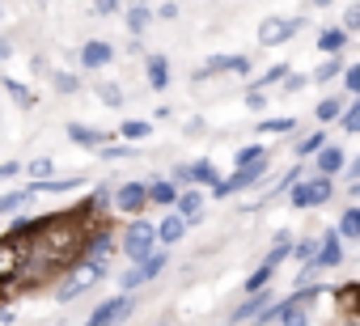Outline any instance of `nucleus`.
Listing matches in <instances>:
<instances>
[{"label": "nucleus", "instance_id": "obj_1", "mask_svg": "<svg viewBox=\"0 0 360 326\" xmlns=\"http://www.w3.org/2000/svg\"><path fill=\"white\" fill-rule=\"evenodd\" d=\"M26 267H30V246L18 237H0V305L9 301V292H22Z\"/></svg>", "mask_w": 360, "mask_h": 326}, {"label": "nucleus", "instance_id": "obj_2", "mask_svg": "<svg viewBox=\"0 0 360 326\" xmlns=\"http://www.w3.org/2000/svg\"><path fill=\"white\" fill-rule=\"evenodd\" d=\"M106 275V259H81V263H72L64 275H60V284H56V301L60 305H72L81 292H89L98 280Z\"/></svg>", "mask_w": 360, "mask_h": 326}, {"label": "nucleus", "instance_id": "obj_3", "mask_svg": "<svg viewBox=\"0 0 360 326\" xmlns=\"http://www.w3.org/2000/svg\"><path fill=\"white\" fill-rule=\"evenodd\" d=\"M119 250H123L131 263H140L144 254H153V250H157V225H153V221H144V216H131V221H127V229H119Z\"/></svg>", "mask_w": 360, "mask_h": 326}, {"label": "nucleus", "instance_id": "obj_4", "mask_svg": "<svg viewBox=\"0 0 360 326\" xmlns=\"http://www.w3.org/2000/svg\"><path fill=\"white\" fill-rule=\"evenodd\" d=\"M330 200V178H297L292 187H288V204L292 208H322Z\"/></svg>", "mask_w": 360, "mask_h": 326}, {"label": "nucleus", "instance_id": "obj_5", "mask_svg": "<svg viewBox=\"0 0 360 326\" xmlns=\"http://www.w3.org/2000/svg\"><path fill=\"white\" fill-rule=\"evenodd\" d=\"M131 309H136V296H131V292H119V296L102 301V305L89 313L85 326H123V322L131 318Z\"/></svg>", "mask_w": 360, "mask_h": 326}, {"label": "nucleus", "instance_id": "obj_6", "mask_svg": "<svg viewBox=\"0 0 360 326\" xmlns=\"http://www.w3.org/2000/svg\"><path fill=\"white\" fill-rule=\"evenodd\" d=\"M271 166H267V157H259V161H246L242 170H233V178H225V183H217L212 187V200H225V195H233V191H246V187H255L263 174H267Z\"/></svg>", "mask_w": 360, "mask_h": 326}, {"label": "nucleus", "instance_id": "obj_7", "mask_svg": "<svg viewBox=\"0 0 360 326\" xmlns=\"http://www.w3.org/2000/svg\"><path fill=\"white\" fill-rule=\"evenodd\" d=\"M144 208H148V183H123V187H115V195H110V212L140 216Z\"/></svg>", "mask_w": 360, "mask_h": 326}, {"label": "nucleus", "instance_id": "obj_8", "mask_svg": "<svg viewBox=\"0 0 360 326\" xmlns=\"http://www.w3.org/2000/svg\"><path fill=\"white\" fill-rule=\"evenodd\" d=\"M301 26H305L301 18H267V22L259 26V43H263V47H280V43H288Z\"/></svg>", "mask_w": 360, "mask_h": 326}, {"label": "nucleus", "instance_id": "obj_9", "mask_svg": "<svg viewBox=\"0 0 360 326\" xmlns=\"http://www.w3.org/2000/svg\"><path fill=\"white\" fill-rule=\"evenodd\" d=\"M51 216H56V212H43V216H9V229H5V237H18V242H34L39 233H47Z\"/></svg>", "mask_w": 360, "mask_h": 326}, {"label": "nucleus", "instance_id": "obj_10", "mask_svg": "<svg viewBox=\"0 0 360 326\" xmlns=\"http://www.w3.org/2000/svg\"><path fill=\"white\" fill-rule=\"evenodd\" d=\"M217 72H233V77H250V60L246 56H212L200 72H195V81H208V77H217Z\"/></svg>", "mask_w": 360, "mask_h": 326}, {"label": "nucleus", "instance_id": "obj_11", "mask_svg": "<svg viewBox=\"0 0 360 326\" xmlns=\"http://www.w3.org/2000/svg\"><path fill=\"white\" fill-rule=\"evenodd\" d=\"M64 131H68V140H72L77 148H94V152H98L102 144H110V136H115V131H102V127H89V123H81V119H72V123H68Z\"/></svg>", "mask_w": 360, "mask_h": 326}, {"label": "nucleus", "instance_id": "obj_12", "mask_svg": "<svg viewBox=\"0 0 360 326\" xmlns=\"http://www.w3.org/2000/svg\"><path fill=\"white\" fill-rule=\"evenodd\" d=\"M77 60H81V68H94V72H98V68H106V64L115 60V47H110L106 39H89V43L77 51Z\"/></svg>", "mask_w": 360, "mask_h": 326}, {"label": "nucleus", "instance_id": "obj_13", "mask_svg": "<svg viewBox=\"0 0 360 326\" xmlns=\"http://www.w3.org/2000/svg\"><path fill=\"white\" fill-rule=\"evenodd\" d=\"M174 212L183 216L187 225H191V221H200V216H204V187H187V191H178Z\"/></svg>", "mask_w": 360, "mask_h": 326}, {"label": "nucleus", "instance_id": "obj_14", "mask_svg": "<svg viewBox=\"0 0 360 326\" xmlns=\"http://www.w3.org/2000/svg\"><path fill=\"white\" fill-rule=\"evenodd\" d=\"M314 157H318V174H322V178H330V174H343V166H347L343 148H335V144H322Z\"/></svg>", "mask_w": 360, "mask_h": 326}, {"label": "nucleus", "instance_id": "obj_15", "mask_svg": "<svg viewBox=\"0 0 360 326\" xmlns=\"http://www.w3.org/2000/svg\"><path fill=\"white\" fill-rule=\"evenodd\" d=\"M30 200H34V191H30V187H13V191H0V216H22Z\"/></svg>", "mask_w": 360, "mask_h": 326}, {"label": "nucleus", "instance_id": "obj_16", "mask_svg": "<svg viewBox=\"0 0 360 326\" xmlns=\"http://www.w3.org/2000/svg\"><path fill=\"white\" fill-rule=\"evenodd\" d=\"M123 22H127V30H131V39H140L148 26H153V9L144 5V0H131L127 5V13H123Z\"/></svg>", "mask_w": 360, "mask_h": 326}, {"label": "nucleus", "instance_id": "obj_17", "mask_svg": "<svg viewBox=\"0 0 360 326\" xmlns=\"http://www.w3.org/2000/svg\"><path fill=\"white\" fill-rule=\"evenodd\" d=\"M339 259H343V246H339V233H326V237L318 242V254H314L309 263H314V267L322 271V267H335Z\"/></svg>", "mask_w": 360, "mask_h": 326}, {"label": "nucleus", "instance_id": "obj_18", "mask_svg": "<svg viewBox=\"0 0 360 326\" xmlns=\"http://www.w3.org/2000/svg\"><path fill=\"white\" fill-rule=\"evenodd\" d=\"M267 305H271V292H267V288H259V292H250V296L233 309V322H250V318H259Z\"/></svg>", "mask_w": 360, "mask_h": 326}, {"label": "nucleus", "instance_id": "obj_19", "mask_svg": "<svg viewBox=\"0 0 360 326\" xmlns=\"http://www.w3.org/2000/svg\"><path fill=\"white\" fill-rule=\"evenodd\" d=\"M0 85H5V93L18 102V110H34L39 106V98H34V89L30 85H22L18 77H0Z\"/></svg>", "mask_w": 360, "mask_h": 326}, {"label": "nucleus", "instance_id": "obj_20", "mask_svg": "<svg viewBox=\"0 0 360 326\" xmlns=\"http://www.w3.org/2000/svg\"><path fill=\"white\" fill-rule=\"evenodd\" d=\"M183 237H187V221L178 216V212H169V216L157 225V242H161V246H174V242H183Z\"/></svg>", "mask_w": 360, "mask_h": 326}, {"label": "nucleus", "instance_id": "obj_21", "mask_svg": "<svg viewBox=\"0 0 360 326\" xmlns=\"http://www.w3.org/2000/svg\"><path fill=\"white\" fill-rule=\"evenodd\" d=\"M144 77H148V85L161 93V89H169V60L165 56H148L144 60Z\"/></svg>", "mask_w": 360, "mask_h": 326}, {"label": "nucleus", "instance_id": "obj_22", "mask_svg": "<svg viewBox=\"0 0 360 326\" xmlns=\"http://www.w3.org/2000/svg\"><path fill=\"white\" fill-rule=\"evenodd\" d=\"M165 267H169V254H165V250H153V254H144V259L136 263V275H140V284H148V280H157Z\"/></svg>", "mask_w": 360, "mask_h": 326}, {"label": "nucleus", "instance_id": "obj_23", "mask_svg": "<svg viewBox=\"0 0 360 326\" xmlns=\"http://www.w3.org/2000/svg\"><path fill=\"white\" fill-rule=\"evenodd\" d=\"M115 136H119L123 144H140V140H148V136H153V123H148V119H123Z\"/></svg>", "mask_w": 360, "mask_h": 326}, {"label": "nucleus", "instance_id": "obj_24", "mask_svg": "<svg viewBox=\"0 0 360 326\" xmlns=\"http://www.w3.org/2000/svg\"><path fill=\"white\" fill-rule=\"evenodd\" d=\"M187 178H191V187H208V191L221 183V174H217L212 161H191V166H187Z\"/></svg>", "mask_w": 360, "mask_h": 326}, {"label": "nucleus", "instance_id": "obj_25", "mask_svg": "<svg viewBox=\"0 0 360 326\" xmlns=\"http://www.w3.org/2000/svg\"><path fill=\"white\" fill-rule=\"evenodd\" d=\"M22 174L30 178L26 187H34V183H47V178H56V157H34L30 166H22Z\"/></svg>", "mask_w": 360, "mask_h": 326}, {"label": "nucleus", "instance_id": "obj_26", "mask_svg": "<svg viewBox=\"0 0 360 326\" xmlns=\"http://www.w3.org/2000/svg\"><path fill=\"white\" fill-rule=\"evenodd\" d=\"M174 200H178V187H174L169 178H153V183H148V204H157V208H174Z\"/></svg>", "mask_w": 360, "mask_h": 326}, {"label": "nucleus", "instance_id": "obj_27", "mask_svg": "<svg viewBox=\"0 0 360 326\" xmlns=\"http://www.w3.org/2000/svg\"><path fill=\"white\" fill-rule=\"evenodd\" d=\"M318 47H322L326 56H339V51L347 47V30H343V26H330V30H322V34H318Z\"/></svg>", "mask_w": 360, "mask_h": 326}, {"label": "nucleus", "instance_id": "obj_28", "mask_svg": "<svg viewBox=\"0 0 360 326\" xmlns=\"http://www.w3.org/2000/svg\"><path fill=\"white\" fill-rule=\"evenodd\" d=\"M51 89L64 93V98H68V93H81V77H77V72H51Z\"/></svg>", "mask_w": 360, "mask_h": 326}, {"label": "nucleus", "instance_id": "obj_29", "mask_svg": "<svg viewBox=\"0 0 360 326\" xmlns=\"http://www.w3.org/2000/svg\"><path fill=\"white\" fill-rule=\"evenodd\" d=\"M98 102H102V106H110V110H119L127 98H123V89H119L115 81H102V85H98Z\"/></svg>", "mask_w": 360, "mask_h": 326}, {"label": "nucleus", "instance_id": "obj_30", "mask_svg": "<svg viewBox=\"0 0 360 326\" xmlns=\"http://www.w3.org/2000/svg\"><path fill=\"white\" fill-rule=\"evenodd\" d=\"M314 115H318L322 123H330V119H339V115H343V98H339V93H335V98H322Z\"/></svg>", "mask_w": 360, "mask_h": 326}, {"label": "nucleus", "instance_id": "obj_31", "mask_svg": "<svg viewBox=\"0 0 360 326\" xmlns=\"http://www.w3.org/2000/svg\"><path fill=\"white\" fill-rule=\"evenodd\" d=\"M335 233H343V237H360V208H347L343 216H339V229Z\"/></svg>", "mask_w": 360, "mask_h": 326}, {"label": "nucleus", "instance_id": "obj_32", "mask_svg": "<svg viewBox=\"0 0 360 326\" xmlns=\"http://www.w3.org/2000/svg\"><path fill=\"white\" fill-rule=\"evenodd\" d=\"M131 152H136V144H123V140H119V144H102V148H98V157H102V161H123V157H131Z\"/></svg>", "mask_w": 360, "mask_h": 326}, {"label": "nucleus", "instance_id": "obj_33", "mask_svg": "<svg viewBox=\"0 0 360 326\" xmlns=\"http://www.w3.org/2000/svg\"><path fill=\"white\" fill-rule=\"evenodd\" d=\"M284 77H288V64H276V68H271V72H263V77H259L250 89H271V85H280Z\"/></svg>", "mask_w": 360, "mask_h": 326}, {"label": "nucleus", "instance_id": "obj_34", "mask_svg": "<svg viewBox=\"0 0 360 326\" xmlns=\"http://www.w3.org/2000/svg\"><path fill=\"white\" fill-rule=\"evenodd\" d=\"M322 144H326V131H309L305 140H297V152H301V157H314Z\"/></svg>", "mask_w": 360, "mask_h": 326}, {"label": "nucleus", "instance_id": "obj_35", "mask_svg": "<svg viewBox=\"0 0 360 326\" xmlns=\"http://www.w3.org/2000/svg\"><path fill=\"white\" fill-rule=\"evenodd\" d=\"M271 275H276V267L259 263V267H255V275L246 280V292H259V288H267V280H271Z\"/></svg>", "mask_w": 360, "mask_h": 326}, {"label": "nucleus", "instance_id": "obj_36", "mask_svg": "<svg viewBox=\"0 0 360 326\" xmlns=\"http://www.w3.org/2000/svg\"><path fill=\"white\" fill-rule=\"evenodd\" d=\"M339 68H343V64H339V56H330L326 64H318V68H314V81H322V85H326V81H335V77H339Z\"/></svg>", "mask_w": 360, "mask_h": 326}, {"label": "nucleus", "instance_id": "obj_37", "mask_svg": "<svg viewBox=\"0 0 360 326\" xmlns=\"http://www.w3.org/2000/svg\"><path fill=\"white\" fill-rule=\"evenodd\" d=\"M297 127V119L292 115H280V119H267V123H259V131H271V136H280V131H292Z\"/></svg>", "mask_w": 360, "mask_h": 326}, {"label": "nucleus", "instance_id": "obj_38", "mask_svg": "<svg viewBox=\"0 0 360 326\" xmlns=\"http://www.w3.org/2000/svg\"><path fill=\"white\" fill-rule=\"evenodd\" d=\"M292 254H297V259H301V263H309V259H314V254H318V237H301V242H297V246H292Z\"/></svg>", "mask_w": 360, "mask_h": 326}, {"label": "nucleus", "instance_id": "obj_39", "mask_svg": "<svg viewBox=\"0 0 360 326\" xmlns=\"http://www.w3.org/2000/svg\"><path fill=\"white\" fill-rule=\"evenodd\" d=\"M343 89H347L352 98H360V64H352V68L343 72Z\"/></svg>", "mask_w": 360, "mask_h": 326}, {"label": "nucleus", "instance_id": "obj_40", "mask_svg": "<svg viewBox=\"0 0 360 326\" xmlns=\"http://www.w3.org/2000/svg\"><path fill=\"white\" fill-rule=\"evenodd\" d=\"M259 157H267V148H263V144H246V148H238V166H246V161H259Z\"/></svg>", "mask_w": 360, "mask_h": 326}, {"label": "nucleus", "instance_id": "obj_41", "mask_svg": "<svg viewBox=\"0 0 360 326\" xmlns=\"http://www.w3.org/2000/svg\"><path fill=\"white\" fill-rule=\"evenodd\" d=\"M343 30H347V34L360 30V0H356V5H347V13H343Z\"/></svg>", "mask_w": 360, "mask_h": 326}, {"label": "nucleus", "instance_id": "obj_42", "mask_svg": "<svg viewBox=\"0 0 360 326\" xmlns=\"http://www.w3.org/2000/svg\"><path fill=\"white\" fill-rule=\"evenodd\" d=\"M22 174V161H0V183H13Z\"/></svg>", "mask_w": 360, "mask_h": 326}, {"label": "nucleus", "instance_id": "obj_43", "mask_svg": "<svg viewBox=\"0 0 360 326\" xmlns=\"http://www.w3.org/2000/svg\"><path fill=\"white\" fill-rule=\"evenodd\" d=\"M339 301L356 309V305H360V284H347V288H339Z\"/></svg>", "mask_w": 360, "mask_h": 326}, {"label": "nucleus", "instance_id": "obj_44", "mask_svg": "<svg viewBox=\"0 0 360 326\" xmlns=\"http://www.w3.org/2000/svg\"><path fill=\"white\" fill-rule=\"evenodd\" d=\"M343 131H360V102L343 115Z\"/></svg>", "mask_w": 360, "mask_h": 326}, {"label": "nucleus", "instance_id": "obj_45", "mask_svg": "<svg viewBox=\"0 0 360 326\" xmlns=\"http://www.w3.org/2000/svg\"><path fill=\"white\" fill-rule=\"evenodd\" d=\"M246 106H250V110H267V98H263V89H250V93H246Z\"/></svg>", "mask_w": 360, "mask_h": 326}, {"label": "nucleus", "instance_id": "obj_46", "mask_svg": "<svg viewBox=\"0 0 360 326\" xmlns=\"http://www.w3.org/2000/svg\"><path fill=\"white\" fill-rule=\"evenodd\" d=\"M94 9H98L102 18H115V13H119V0H94Z\"/></svg>", "mask_w": 360, "mask_h": 326}, {"label": "nucleus", "instance_id": "obj_47", "mask_svg": "<svg viewBox=\"0 0 360 326\" xmlns=\"http://www.w3.org/2000/svg\"><path fill=\"white\" fill-rule=\"evenodd\" d=\"M280 85H284V89H288V93H297V89H305V77H292V72H288V77H284V81H280Z\"/></svg>", "mask_w": 360, "mask_h": 326}, {"label": "nucleus", "instance_id": "obj_48", "mask_svg": "<svg viewBox=\"0 0 360 326\" xmlns=\"http://www.w3.org/2000/svg\"><path fill=\"white\" fill-rule=\"evenodd\" d=\"M18 322V309H9V305H0V326H13Z\"/></svg>", "mask_w": 360, "mask_h": 326}, {"label": "nucleus", "instance_id": "obj_49", "mask_svg": "<svg viewBox=\"0 0 360 326\" xmlns=\"http://www.w3.org/2000/svg\"><path fill=\"white\" fill-rule=\"evenodd\" d=\"M9 56H13V43H9V39H5V34H0V64H5V60H9Z\"/></svg>", "mask_w": 360, "mask_h": 326}, {"label": "nucleus", "instance_id": "obj_50", "mask_svg": "<svg viewBox=\"0 0 360 326\" xmlns=\"http://www.w3.org/2000/svg\"><path fill=\"white\" fill-rule=\"evenodd\" d=\"M157 18H165V22H174V18H178V5H161V9H157Z\"/></svg>", "mask_w": 360, "mask_h": 326}, {"label": "nucleus", "instance_id": "obj_51", "mask_svg": "<svg viewBox=\"0 0 360 326\" xmlns=\"http://www.w3.org/2000/svg\"><path fill=\"white\" fill-rule=\"evenodd\" d=\"M343 174H347V178H352V183H356V178H360V157H356V161H352V166H343Z\"/></svg>", "mask_w": 360, "mask_h": 326}, {"label": "nucleus", "instance_id": "obj_52", "mask_svg": "<svg viewBox=\"0 0 360 326\" xmlns=\"http://www.w3.org/2000/svg\"><path fill=\"white\" fill-rule=\"evenodd\" d=\"M187 136H204V119H191L187 123Z\"/></svg>", "mask_w": 360, "mask_h": 326}, {"label": "nucleus", "instance_id": "obj_53", "mask_svg": "<svg viewBox=\"0 0 360 326\" xmlns=\"http://www.w3.org/2000/svg\"><path fill=\"white\" fill-rule=\"evenodd\" d=\"M314 5H318V9H326V5H330V0H314Z\"/></svg>", "mask_w": 360, "mask_h": 326}, {"label": "nucleus", "instance_id": "obj_54", "mask_svg": "<svg viewBox=\"0 0 360 326\" xmlns=\"http://www.w3.org/2000/svg\"><path fill=\"white\" fill-rule=\"evenodd\" d=\"M0 13H5V5H0Z\"/></svg>", "mask_w": 360, "mask_h": 326}]
</instances>
